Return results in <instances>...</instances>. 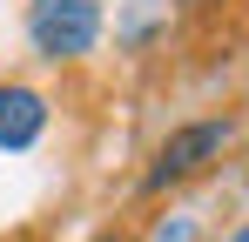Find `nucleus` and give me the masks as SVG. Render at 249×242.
I'll return each mask as SVG.
<instances>
[{
    "label": "nucleus",
    "instance_id": "1",
    "mask_svg": "<svg viewBox=\"0 0 249 242\" xmlns=\"http://www.w3.org/2000/svg\"><path fill=\"white\" fill-rule=\"evenodd\" d=\"M236 141V121L229 115H202V121H182L175 135H168L155 161H148V175H142V195H162L175 182H189V175H202L209 161H222V148Z\"/></svg>",
    "mask_w": 249,
    "mask_h": 242
},
{
    "label": "nucleus",
    "instance_id": "2",
    "mask_svg": "<svg viewBox=\"0 0 249 242\" xmlns=\"http://www.w3.org/2000/svg\"><path fill=\"white\" fill-rule=\"evenodd\" d=\"M27 40L41 61H81L101 40V0H34L27 7Z\"/></svg>",
    "mask_w": 249,
    "mask_h": 242
},
{
    "label": "nucleus",
    "instance_id": "3",
    "mask_svg": "<svg viewBox=\"0 0 249 242\" xmlns=\"http://www.w3.org/2000/svg\"><path fill=\"white\" fill-rule=\"evenodd\" d=\"M47 135V94L27 81H0V148L20 155Z\"/></svg>",
    "mask_w": 249,
    "mask_h": 242
},
{
    "label": "nucleus",
    "instance_id": "4",
    "mask_svg": "<svg viewBox=\"0 0 249 242\" xmlns=\"http://www.w3.org/2000/svg\"><path fill=\"white\" fill-rule=\"evenodd\" d=\"M155 242H189V222H162V229H155Z\"/></svg>",
    "mask_w": 249,
    "mask_h": 242
},
{
    "label": "nucleus",
    "instance_id": "5",
    "mask_svg": "<svg viewBox=\"0 0 249 242\" xmlns=\"http://www.w3.org/2000/svg\"><path fill=\"white\" fill-rule=\"evenodd\" d=\"M182 7H189V14H202V7H215V0H182Z\"/></svg>",
    "mask_w": 249,
    "mask_h": 242
},
{
    "label": "nucleus",
    "instance_id": "6",
    "mask_svg": "<svg viewBox=\"0 0 249 242\" xmlns=\"http://www.w3.org/2000/svg\"><path fill=\"white\" fill-rule=\"evenodd\" d=\"M94 242H128V236H115V229H108V236H94Z\"/></svg>",
    "mask_w": 249,
    "mask_h": 242
}]
</instances>
